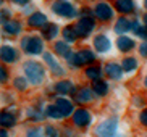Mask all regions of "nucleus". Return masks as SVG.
<instances>
[{
	"mask_svg": "<svg viewBox=\"0 0 147 137\" xmlns=\"http://www.w3.org/2000/svg\"><path fill=\"white\" fill-rule=\"evenodd\" d=\"M24 74L32 84H40L44 81V68L37 61H28L24 64Z\"/></svg>",
	"mask_w": 147,
	"mask_h": 137,
	"instance_id": "nucleus-1",
	"label": "nucleus"
},
{
	"mask_svg": "<svg viewBox=\"0 0 147 137\" xmlns=\"http://www.w3.org/2000/svg\"><path fill=\"white\" fill-rule=\"evenodd\" d=\"M118 121L117 118H112V120H107L104 121L102 124L97 128V136L99 137H115L117 136V129H118Z\"/></svg>",
	"mask_w": 147,
	"mask_h": 137,
	"instance_id": "nucleus-2",
	"label": "nucleus"
},
{
	"mask_svg": "<svg viewBox=\"0 0 147 137\" xmlns=\"http://www.w3.org/2000/svg\"><path fill=\"white\" fill-rule=\"evenodd\" d=\"M52 10L57 15L65 16V18H73L74 15H76V8H74L71 3H68L66 0H57V2H53Z\"/></svg>",
	"mask_w": 147,
	"mask_h": 137,
	"instance_id": "nucleus-3",
	"label": "nucleus"
},
{
	"mask_svg": "<svg viewBox=\"0 0 147 137\" xmlns=\"http://www.w3.org/2000/svg\"><path fill=\"white\" fill-rule=\"evenodd\" d=\"M23 48H24V52H28V53H34V55H37V53H40L42 52V40H40L39 37H26L23 39Z\"/></svg>",
	"mask_w": 147,
	"mask_h": 137,
	"instance_id": "nucleus-4",
	"label": "nucleus"
},
{
	"mask_svg": "<svg viewBox=\"0 0 147 137\" xmlns=\"http://www.w3.org/2000/svg\"><path fill=\"white\" fill-rule=\"evenodd\" d=\"M92 28H94V21H92L91 18L86 16V18H82L81 21L74 26V31H76V34H78V36L86 37V36H89V32L92 31Z\"/></svg>",
	"mask_w": 147,
	"mask_h": 137,
	"instance_id": "nucleus-5",
	"label": "nucleus"
},
{
	"mask_svg": "<svg viewBox=\"0 0 147 137\" xmlns=\"http://www.w3.org/2000/svg\"><path fill=\"white\" fill-rule=\"evenodd\" d=\"M94 15L99 18V19H104V21H107V19H110V18L113 16V10H112V7H110L108 3H105V2H100V3H97V7H95Z\"/></svg>",
	"mask_w": 147,
	"mask_h": 137,
	"instance_id": "nucleus-6",
	"label": "nucleus"
},
{
	"mask_svg": "<svg viewBox=\"0 0 147 137\" xmlns=\"http://www.w3.org/2000/svg\"><path fill=\"white\" fill-rule=\"evenodd\" d=\"M73 121H74V124L79 126V128H86L91 123V115H89L87 110H78L73 115Z\"/></svg>",
	"mask_w": 147,
	"mask_h": 137,
	"instance_id": "nucleus-7",
	"label": "nucleus"
},
{
	"mask_svg": "<svg viewBox=\"0 0 147 137\" xmlns=\"http://www.w3.org/2000/svg\"><path fill=\"white\" fill-rule=\"evenodd\" d=\"M94 47L99 52H107L112 47V42H110V39H108L107 36H97V37L94 39Z\"/></svg>",
	"mask_w": 147,
	"mask_h": 137,
	"instance_id": "nucleus-8",
	"label": "nucleus"
},
{
	"mask_svg": "<svg viewBox=\"0 0 147 137\" xmlns=\"http://www.w3.org/2000/svg\"><path fill=\"white\" fill-rule=\"evenodd\" d=\"M0 55H2V60L8 61V63H11V61L16 60V52H15V48L10 47V45H3V47H2V52H0Z\"/></svg>",
	"mask_w": 147,
	"mask_h": 137,
	"instance_id": "nucleus-9",
	"label": "nucleus"
},
{
	"mask_svg": "<svg viewBox=\"0 0 147 137\" xmlns=\"http://www.w3.org/2000/svg\"><path fill=\"white\" fill-rule=\"evenodd\" d=\"M44 60H45V63L50 66V69H52L55 74H63V69H61V66L57 63L55 58H53L50 53H47V52H45V53H44Z\"/></svg>",
	"mask_w": 147,
	"mask_h": 137,
	"instance_id": "nucleus-10",
	"label": "nucleus"
},
{
	"mask_svg": "<svg viewBox=\"0 0 147 137\" xmlns=\"http://www.w3.org/2000/svg\"><path fill=\"white\" fill-rule=\"evenodd\" d=\"M55 105H57V108H58V110L61 111V115H63V116H68L69 113L73 111V105H71V102H69V100L58 99Z\"/></svg>",
	"mask_w": 147,
	"mask_h": 137,
	"instance_id": "nucleus-11",
	"label": "nucleus"
},
{
	"mask_svg": "<svg viewBox=\"0 0 147 137\" xmlns=\"http://www.w3.org/2000/svg\"><path fill=\"white\" fill-rule=\"evenodd\" d=\"M105 71H107V74L112 77V79H120L121 74H123V68H121V66H118V64H115V63L107 64Z\"/></svg>",
	"mask_w": 147,
	"mask_h": 137,
	"instance_id": "nucleus-12",
	"label": "nucleus"
},
{
	"mask_svg": "<svg viewBox=\"0 0 147 137\" xmlns=\"http://www.w3.org/2000/svg\"><path fill=\"white\" fill-rule=\"evenodd\" d=\"M117 44H118V48L123 50V52H128V50H131V48L134 47V40H133V39H129V37H125V36L118 39Z\"/></svg>",
	"mask_w": 147,
	"mask_h": 137,
	"instance_id": "nucleus-13",
	"label": "nucleus"
},
{
	"mask_svg": "<svg viewBox=\"0 0 147 137\" xmlns=\"http://www.w3.org/2000/svg\"><path fill=\"white\" fill-rule=\"evenodd\" d=\"M29 24L31 26H44L47 24V18H45V15H42V13H34L32 16L29 18Z\"/></svg>",
	"mask_w": 147,
	"mask_h": 137,
	"instance_id": "nucleus-14",
	"label": "nucleus"
},
{
	"mask_svg": "<svg viewBox=\"0 0 147 137\" xmlns=\"http://www.w3.org/2000/svg\"><path fill=\"white\" fill-rule=\"evenodd\" d=\"M55 89H57V92H60V94H69V92H74L73 84H71L69 81H60L55 86Z\"/></svg>",
	"mask_w": 147,
	"mask_h": 137,
	"instance_id": "nucleus-15",
	"label": "nucleus"
},
{
	"mask_svg": "<svg viewBox=\"0 0 147 137\" xmlns=\"http://www.w3.org/2000/svg\"><path fill=\"white\" fill-rule=\"evenodd\" d=\"M3 29L8 32V34H18L20 31H21V26L20 23L16 21H5L3 23Z\"/></svg>",
	"mask_w": 147,
	"mask_h": 137,
	"instance_id": "nucleus-16",
	"label": "nucleus"
},
{
	"mask_svg": "<svg viewBox=\"0 0 147 137\" xmlns=\"http://www.w3.org/2000/svg\"><path fill=\"white\" fill-rule=\"evenodd\" d=\"M131 23L128 21V19H125V18H121V19H118L117 26H115V31H117L118 34H123V32H126V31L131 29Z\"/></svg>",
	"mask_w": 147,
	"mask_h": 137,
	"instance_id": "nucleus-17",
	"label": "nucleus"
},
{
	"mask_svg": "<svg viewBox=\"0 0 147 137\" xmlns=\"http://www.w3.org/2000/svg\"><path fill=\"white\" fill-rule=\"evenodd\" d=\"M117 10L121 13H129L133 10V0H117Z\"/></svg>",
	"mask_w": 147,
	"mask_h": 137,
	"instance_id": "nucleus-18",
	"label": "nucleus"
},
{
	"mask_svg": "<svg viewBox=\"0 0 147 137\" xmlns=\"http://www.w3.org/2000/svg\"><path fill=\"white\" fill-rule=\"evenodd\" d=\"M78 60L81 64L84 63H91V61H94V53H92L91 50H82L78 53Z\"/></svg>",
	"mask_w": 147,
	"mask_h": 137,
	"instance_id": "nucleus-19",
	"label": "nucleus"
},
{
	"mask_svg": "<svg viewBox=\"0 0 147 137\" xmlns=\"http://www.w3.org/2000/svg\"><path fill=\"white\" fill-rule=\"evenodd\" d=\"M15 116L11 115V113H8V111H3L2 115H0V123H2V126H13L15 124Z\"/></svg>",
	"mask_w": 147,
	"mask_h": 137,
	"instance_id": "nucleus-20",
	"label": "nucleus"
},
{
	"mask_svg": "<svg viewBox=\"0 0 147 137\" xmlns=\"http://www.w3.org/2000/svg\"><path fill=\"white\" fill-rule=\"evenodd\" d=\"M57 34H58V28H57L55 24H52V23L45 24V28H44V36H45V37H47V39H53Z\"/></svg>",
	"mask_w": 147,
	"mask_h": 137,
	"instance_id": "nucleus-21",
	"label": "nucleus"
},
{
	"mask_svg": "<svg viewBox=\"0 0 147 137\" xmlns=\"http://www.w3.org/2000/svg\"><path fill=\"white\" fill-rule=\"evenodd\" d=\"M91 99H92V95H91V90H89V89H81V90H79V94L76 95V100L81 102V103L91 102Z\"/></svg>",
	"mask_w": 147,
	"mask_h": 137,
	"instance_id": "nucleus-22",
	"label": "nucleus"
},
{
	"mask_svg": "<svg viewBox=\"0 0 147 137\" xmlns=\"http://www.w3.org/2000/svg\"><path fill=\"white\" fill-rule=\"evenodd\" d=\"M94 90H95L97 95H105L107 90H108V87H107V84H105L104 81H95L94 82Z\"/></svg>",
	"mask_w": 147,
	"mask_h": 137,
	"instance_id": "nucleus-23",
	"label": "nucleus"
},
{
	"mask_svg": "<svg viewBox=\"0 0 147 137\" xmlns=\"http://www.w3.org/2000/svg\"><path fill=\"white\" fill-rule=\"evenodd\" d=\"M136 66H138V61H136V58H126V60H123V71H133V69H136Z\"/></svg>",
	"mask_w": 147,
	"mask_h": 137,
	"instance_id": "nucleus-24",
	"label": "nucleus"
},
{
	"mask_svg": "<svg viewBox=\"0 0 147 137\" xmlns=\"http://www.w3.org/2000/svg\"><path fill=\"white\" fill-rule=\"evenodd\" d=\"M63 36H65V39L66 40H68V42H74V40H76V31H74V28H65V29H63Z\"/></svg>",
	"mask_w": 147,
	"mask_h": 137,
	"instance_id": "nucleus-25",
	"label": "nucleus"
},
{
	"mask_svg": "<svg viewBox=\"0 0 147 137\" xmlns=\"http://www.w3.org/2000/svg\"><path fill=\"white\" fill-rule=\"evenodd\" d=\"M47 115L50 116V118H61V111L60 110H58V108H57V105H50V107H47Z\"/></svg>",
	"mask_w": 147,
	"mask_h": 137,
	"instance_id": "nucleus-26",
	"label": "nucleus"
},
{
	"mask_svg": "<svg viewBox=\"0 0 147 137\" xmlns=\"http://www.w3.org/2000/svg\"><path fill=\"white\" fill-rule=\"evenodd\" d=\"M86 74L89 79H94V81H99L100 77V69L99 68H87L86 69Z\"/></svg>",
	"mask_w": 147,
	"mask_h": 137,
	"instance_id": "nucleus-27",
	"label": "nucleus"
},
{
	"mask_svg": "<svg viewBox=\"0 0 147 137\" xmlns=\"http://www.w3.org/2000/svg\"><path fill=\"white\" fill-rule=\"evenodd\" d=\"M55 50H57V53H60V55H68L69 52H68V45H66L65 42H57L55 44Z\"/></svg>",
	"mask_w": 147,
	"mask_h": 137,
	"instance_id": "nucleus-28",
	"label": "nucleus"
},
{
	"mask_svg": "<svg viewBox=\"0 0 147 137\" xmlns=\"http://www.w3.org/2000/svg\"><path fill=\"white\" fill-rule=\"evenodd\" d=\"M66 58H68L69 64H73V66H81V63H79V60H78V53H68Z\"/></svg>",
	"mask_w": 147,
	"mask_h": 137,
	"instance_id": "nucleus-29",
	"label": "nucleus"
},
{
	"mask_svg": "<svg viewBox=\"0 0 147 137\" xmlns=\"http://www.w3.org/2000/svg\"><path fill=\"white\" fill-rule=\"evenodd\" d=\"M15 87L16 89H26V82H24V79L23 77H18V79H15Z\"/></svg>",
	"mask_w": 147,
	"mask_h": 137,
	"instance_id": "nucleus-30",
	"label": "nucleus"
},
{
	"mask_svg": "<svg viewBox=\"0 0 147 137\" xmlns=\"http://www.w3.org/2000/svg\"><path fill=\"white\" fill-rule=\"evenodd\" d=\"M45 136H49V137H58V132H57L52 126H47V128H45Z\"/></svg>",
	"mask_w": 147,
	"mask_h": 137,
	"instance_id": "nucleus-31",
	"label": "nucleus"
},
{
	"mask_svg": "<svg viewBox=\"0 0 147 137\" xmlns=\"http://www.w3.org/2000/svg\"><path fill=\"white\" fill-rule=\"evenodd\" d=\"M28 137H42L39 129H31L29 132H28Z\"/></svg>",
	"mask_w": 147,
	"mask_h": 137,
	"instance_id": "nucleus-32",
	"label": "nucleus"
},
{
	"mask_svg": "<svg viewBox=\"0 0 147 137\" xmlns=\"http://www.w3.org/2000/svg\"><path fill=\"white\" fill-rule=\"evenodd\" d=\"M136 34H138L139 37H144V39H146V37H147V29H144V28H138V29H136Z\"/></svg>",
	"mask_w": 147,
	"mask_h": 137,
	"instance_id": "nucleus-33",
	"label": "nucleus"
},
{
	"mask_svg": "<svg viewBox=\"0 0 147 137\" xmlns=\"http://www.w3.org/2000/svg\"><path fill=\"white\" fill-rule=\"evenodd\" d=\"M139 52H141V55H142V56H146V58H147V42H144L142 45H141Z\"/></svg>",
	"mask_w": 147,
	"mask_h": 137,
	"instance_id": "nucleus-34",
	"label": "nucleus"
},
{
	"mask_svg": "<svg viewBox=\"0 0 147 137\" xmlns=\"http://www.w3.org/2000/svg\"><path fill=\"white\" fill-rule=\"evenodd\" d=\"M141 121H142L144 124L147 126V110H146V111H142V113H141Z\"/></svg>",
	"mask_w": 147,
	"mask_h": 137,
	"instance_id": "nucleus-35",
	"label": "nucleus"
},
{
	"mask_svg": "<svg viewBox=\"0 0 147 137\" xmlns=\"http://www.w3.org/2000/svg\"><path fill=\"white\" fill-rule=\"evenodd\" d=\"M0 74H2V76H0V79H2V82H5V79H7V73H5V69H3V68L0 69Z\"/></svg>",
	"mask_w": 147,
	"mask_h": 137,
	"instance_id": "nucleus-36",
	"label": "nucleus"
},
{
	"mask_svg": "<svg viewBox=\"0 0 147 137\" xmlns=\"http://www.w3.org/2000/svg\"><path fill=\"white\" fill-rule=\"evenodd\" d=\"M13 2H15V3H26L28 0H13Z\"/></svg>",
	"mask_w": 147,
	"mask_h": 137,
	"instance_id": "nucleus-37",
	"label": "nucleus"
},
{
	"mask_svg": "<svg viewBox=\"0 0 147 137\" xmlns=\"http://www.w3.org/2000/svg\"><path fill=\"white\" fill-rule=\"evenodd\" d=\"M0 137H8V134L5 132V131H2V132H0Z\"/></svg>",
	"mask_w": 147,
	"mask_h": 137,
	"instance_id": "nucleus-38",
	"label": "nucleus"
},
{
	"mask_svg": "<svg viewBox=\"0 0 147 137\" xmlns=\"http://www.w3.org/2000/svg\"><path fill=\"white\" fill-rule=\"evenodd\" d=\"M144 21H146V29H147V15L144 16Z\"/></svg>",
	"mask_w": 147,
	"mask_h": 137,
	"instance_id": "nucleus-39",
	"label": "nucleus"
},
{
	"mask_svg": "<svg viewBox=\"0 0 147 137\" xmlns=\"http://www.w3.org/2000/svg\"><path fill=\"white\" fill-rule=\"evenodd\" d=\"M144 84H146V87H147V77H146V79H144Z\"/></svg>",
	"mask_w": 147,
	"mask_h": 137,
	"instance_id": "nucleus-40",
	"label": "nucleus"
},
{
	"mask_svg": "<svg viewBox=\"0 0 147 137\" xmlns=\"http://www.w3.org/2000/svg\"><path fill=\"white\" fill-rule=\"evenodd\" d=\"M144 5H146V7H147V0H144Z\"/></svg>",
	"mask_w": 147,
	"mask_h": 137,
	"instance_id": "nucleus-41",
	"label": "nucleus"
}]
</instances>
